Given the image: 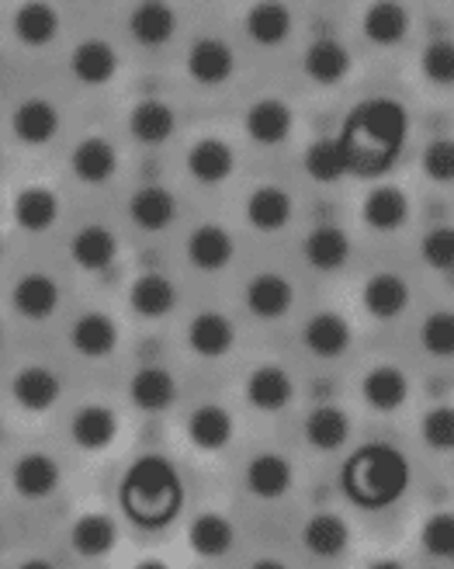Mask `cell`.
<instances>
[{
    "mask_svg": "<svg viewBox=\"0 0 454 569\" xmlns=\"http://www.w3.org/2000/svg\"><path fill=\"white\" fill-rule=\"evenodd\" d=\"M119 542V528L108 515H83L70 528V546L83 559H104Z\"/></svg>",
    "mask_w": 454,
    "mask_h": 569,
    "instance_id": "38",
    "label": "cell"
},
{
    "mask_svg": "<svg viewBox=\"0 0 454 569\" xmlns=\"http://www.w3.org/2000/svg\"><path fill=\"white\" fill-rule=\"evenodd\" d=\"M11 396L21 410L32 413H46L60 403L63 396V379L52 372L46 365H24L21 372L11 379Z\"/></svg>",
    "mask_w": 454,
    "mask_h": 569,
    "instance_id": "4",
    "label": "cell"
},
{
    "mask_svg": "<svg viewBox=\"0 0 454 569\" xmlns=\"http://www.w3.org/2000/svg\"><path fill=\"white\" fill-rule=\"evenodd\" d=\"M129 32L139 46H163L174 39L178 32V11L160 4V0H147V4H135L132 18H129Z\"/></svg>",
    "mask_w": 454,
    "mask_h": 569,
    "instance_id": "33",
    "label": "cell"
},
{
    "mask_svg": "<svg viewBox=\"0 0 454 569\" xmlns=\"http://www.w3.org/2000/svg\"><path fill=\"white\" fill-rule=\"evenodd\" d=\"M420 542L427 549V556L454 562V510H437V515H431L420 531Z\"/></svg>",
    "mask_w": 454,
    "mask_h": 569,
    "instance_id": "44",
    "label": "cell"
},
{
    "mask_svg": "<svg viewBox=\"0 0 454 569\" xmlns=\"http://www.w3.org/2000/svg\"><path fill=\"white\" fill-rule=\"evenodd\" d=\"M188 542H191L194 556L222 559L225 552L233 549V542H236V528L230 525V518H222V515H215V510H209V515H198L191 521Z\"/></svg>",
    "mask_w": 454,
    "mask_h": 569,
    "instance_id": "35",
    "label": "cell"
},
{
    "mask_svg": "<svg viewBox=\"0 0 454 569\" xmlns=\"http://www.w3.org/2000/svg\"><path fill=\"white\" fill-rule=\"evenodd\" d=\"M302 70L312 83H320V88H336V83H344L354 70V56L344 42L336 39H316L305 56H302Z\"/></svg>",
    "mask_w": 454,
    "mask_h": 569,
    "instance_id": "9",
    "label": "cell"
},
{
    "mask_svg": "<svg viewBox=\"0 0 454 569\" xmlns=\"http://www.w3.org/2000/svg\"><path fill=\"white\" fill-rule=\"evenodd\" d=\"M70 167H73L77 181H83V184H91V188L108 184L111 178H115V170H119L115 142H108L104 136L80 139L73 147V153H70Z\"/></svg>",
    "mask_w": 454,
    "mask_h": 569,
    "instance_id": "11",
    "label": "cell"
},
{
    "mask_svg": "<svg viewBox=\"0 0 454 569\" xmlns=\"http://www.w3.org/2000/svg\"><path fill=\"white\" fill-rule=\"evenodd\" d=\"M367 569H406V566H403L400 559H375Z\"/></svg>",
    "mask_w": 454,
    "mask_h": 569,
    "instance_id": "50",
    "label": "cell"
},
{
    "mask_svg": "<svg viewBox=\"0 0 454 569\" xmlns=\"http://www.w3.org/2000/svg\"><path fill=\"white\" fill-rule=\"evenodd\" d=\"M420 70L437 88H454V39H434L423 49Z\"/></svg>",
    "mask_w": 454,
    "mask_h": 569,
    "instance_id": "45",
    "label": "cell"
},
{
    "mask_svg": "<svg viewBox=\"0 0 454 569\" xmlns=\"http://www.w3.org/2000/svg\"><path fill=\"white\" fill-rule=\"evenodd\" d=\"M11 129L24 147H46L60 132V111L46 98H28L14 108Z\"/></svg>",
    "mask_w": 454,
    "mask_h": 569,
    "instance_id": "25",
    "label": "cell"
},
{
    "mask_svg": "<svg viewBox=\"0 0 454 569\" xmlns=\"http://www.w3.org/2000/svg\"><path fill=\"white\" fill-rule=\"evenodd\" d=\"M302 345L316 355V358H323V361H333V358H344L347 351H351V345H354V330H351V323L340 317V312H333V309H323V312H316L305 327H302Z\"/></svg>",
    "mask_w": 454,
    "mask_h": 569,
    "instance_id": "7",
    "label": "cell"
},
{
    "mask_svg": "<svg viewBox=\"0 0 454 569\" xmlns=\"http://www.w3.org/2000/svg\"><path fill=\"white\" fill-rule=\"evenodd\" d=\"M302 163H305V174L316 181V184H336L340 178L351 174L347 157H344V150H340L336 139H316L305 150V160Z\"/></svg>",
    "mask_w": 454,
    "mask_h": 569,
    "instance_id": "42",
    "label": "cell"
},
{
    "mask_svg": "<svg viewBox=\"0 0 454 569\" xmlns=\"http://www.w3.org/2000/svg\"><path fill=\"white\" fill-rule=\"evenodd\" d=\"M14 36L28 49H42L60 36V14H56L49 4H39V0L36 4H21L14 14Z\"/></svg>",
    "mask_w": 454,
    "mask_h": 569,
    "instance_id": "41",
    "label": "cell"
},
{
    "mask_svg": "<svg viewBox=\"0 0 454 569\" xmlns=\"http://www.w3.org/2000/svg\"><path fill=\"white\" fill-rule=\"evenodd\" d=\"M60 462L52 459V455L46 451H24L21 459L14 462L11 469V482H14V490L18 497L24 500H46L56 493V487H60Z\"/></svg>",
    "mask_w": 454,
    "mask_h": 569,
    "instance_id": "12",
    "label": "cell"
},
{
    "mask_svg": "<svg viewBox=\"0 0 454 569\" xmlns=\"http://www.w3.org/2000/svg\"><path fill=\"white\" fill-rule=\"evenodd\" d=\"M174 129H178V116L167 101L147 98L129 111V132L135 142H143V147H163V142L174 136Z\"/></svg>",
    "mask_w": 454,
    "mask_h": 569,
    "instance_id": "31",
    "label": "cell"
},
{
    "mask_svg": "<svg viewBox=\"0 0 454 569\" xmlns=\"http://www.w3.org/2000/svg\"><path fill=\"white\" fill-rule=\"evenodd\" d=\"M0 253H4V247H0Z\"/></svg>",
    "mask_w": 454,
    "mask_h": 569,
    "instance_id": "57",
    "label": "cell"
},
{
    "mask_svg": "<svg viewBox=\"0 0 454 569\" xmlns=\"http://www.w3.org/2000/svg\"><path fill=\"white\" fill-rule=\"evenodd\" d=\"M302 253L316 271H340L351 261V237L340 226H316L305 237Z\"/></svg>",
    "mask_w": 454,
    "mask_h": 569,
    "instance_id": "34",
    "label": "cell"
},
{
    "mask_svg": "<svg viewBox=\"0 0 454 569\" xmlns=\"http://www.w3.org/2000/svg\"><path fill=\"white\" fill-rule=\"evenodd\" d=\"M423 445L431 451H454V407H434L420 423Z\"/></svg>",
    "mask_w": 454,
    "mask_h": 569,
    "instance_id": "48",
    "label": "cell"
},
{
    "mask_svg": "<svg viewBox=\"0 0 454 569\" xmlns=\"http://www.w3.org/2000/svg\"><path fill=\"white\" fill-rule=\"evenodd\" d=\"M364 403L379 413H395L410 403V376L400 365H375L372 372L361 379Z\"/></svg>",
    "mask_w": 454,
    "mask_h": 569,
    "instance_id": "13",
    "label": "cell"
},
{
    "mask_svg": "<svg viewBox=\"0 0 454 569\" xmlns=\"http://www.w3.org/2000/svg\"><path fill=\"white\" fill-rule=\"evenodd\" d=\"M423 174L434 184H454V136H437L423 150Z\"/></svg>",
    "mask_w": 454,
    "mask_h": 569,
    "instance_id": "47",
    "label": "cell"
},
{
    "mask_svg": "<svg viewBox=\"0 0 454 569\" xmlns=\"http://www.w3.org/2000/svg\"><path fill=\"white\" fill-rule=\"evenodd\" d=\"M246 32L258 46L274 49L292 36V11L285 4H253L246 11Z\"/></svg>",
    "mask_w": 454,
    "mask_h": 569,
    "instance_id": "40",
    "label": "cell"
},
{
    "mask_svg": "<svg viewBox=\"0 0 454 569\" xmlns=\"http://www.w3.org/2000/svg\"><path fill=\"white\" fill-rule=\"evenodd\" d=\"M184 479L163 455H139L122 476V510L147 531H160L181 515Z\"/></svg>",
    "mask_w": 454,
    "mask_h": 569,
    "instance_id": "2",
    "label": "cell"
},
{
    "mask_svg": "<svg viewBox=\"0 0 454 569\" xmlns=\"http://www.w3.org/2000/svg\"><path fill=\"white\" fill-rule=\"evenodd\" d=\"M236 345V323L225 312H198L188 323V348L198 358H225Z\"/></svg>",
    "mask_w": 454,
    "mask_h": 569,
    "instance_id": "15",
    "label": "cell"
},
{
    "mask_svg": "<svg viewBox=\"0 0 454 569\" xmlns=\"http://www.w3.org/2000/svg\"><path fill=\"white\" fill-rule=\"evenodd\" d=\"M70 345L83 358H108L119 348V323L108 317V312H80L70 327Z\"/></svg>",
    "mask_w": 454,
    "mask_h": 569,
    "instance_id": "21",
    "label": "cell"
},
{
    "mask_svg": "<svg viewBox=\"0 0 454 569\" xmlns=\"http://www.w3.org/2000/svg\"><path fill=\"white\" fill-rule=\"evenodd\" d=\"M236 56L222 39H198L188 52V77L202 88H219L233 77Z\"/></svg>",
    "mask_w": 454,
    "mask_h": 569,
    "instance_id": "19",
    "label": "cell"
},
{
    "mask_svg": "<svg viewBox=\"0 0 454 569\" xmlns=\"http://www.w3.org/2000/svg\"><path fill=\"white\" fill-rule=\"evenodd\" d=\"M70 70L88 88H104L119 73V52L104 39H83L70 56Z\"/></svg>",
    "mask_w": 454,
    "mask_h": 569,
    "instance_id": "22",
    "label": "cell"
},
{
    "mask_svg": "<svg viewBox=\"0 0 454 569\" xmlns=\"http://www.w3.org/2000/svg\"><path fill=\"white\" fill-rule=\"evenodd\" d=\"M410 479H413V469L406 455L385 441H375V445L357 448L344 462L340 487H344L351 503L364 510H385L406 497Z\"/></svg>",
    "mask_w": 454,
    "mask_h": 569,
    "instance_id": "3",
    "label": "cell"
},
{
    "mask_svg": "<svg viewBox=\"0 0 454 569\" xmlns=\"http://www.w3.org/2000/svg\"><path fill=\"white\" fill-rule=\"evenodd\" d=\"M292 306H295V284L285 274L264 271L246 281V309L258 320H281L289 317Z\"/></svg>",
    "mask_w": 454,
    "mask_h": 569,
    "instance_id": "5",
    "label": "cell"
},
{
    "mask_svg": "<svg viewBox=\"0 0 454 569\" xmlns=\"http://www.w3.org/2000/svg\"><path fill=\"white\" fill-rule=\"evenodd\" d=\"M420 345L431 358L451 361L454 358V309H434L420 327Z\"/></svg>",
    "mask_w": 454,
    "mask_h": 569,
    "instance_id": "43",
    "label": "cell"
},
{
    "mask_svg": "<svg viewBox=\"0 0 454 569\" xmlns=\"http://www.w3.org/2000/svg\"><path fill=\"white\" fill-rule=\"evenodd\" d=\"M420 258L427 268L451 274L454 271V226H434L420 243Z\"/></svg>",
    "mask_w": 454,
    "mask_h": 569,
    "instance_id": "46",
    "label": "cell"
},
{
    "mask_svg": "<svg viewBox=\"0 0 454 569\" xmlns=\"http://www.w3.org/2000/svg\"><path fill=\"white\" fill-rule=\"evenodd\" d=\"M246 400L264 413L285 410L295 400V379L281 365H258L246 376Z\"/></svg>",
    "mask_w": 454,
    "mask_h": 569,
    "instance_id": "16",
    "label": "cell"
},
{
    "mask_svg": "<svg viewBox=\"0 0 454 569\" xmlns=\"http://www.w3.org/2000/svg\"><path fill=\"white\" fill-rule=\"evenodd\" d=\"M18 569H56V566H52L49 559H24Z\"/></svg>",
    "mask_w": 454,
    "mask_h": 569,
    "instance_id": "51",
    "label": "cell"
},
{
    "mask_svg": "<svg viewBox=\"0 0 454 569\" xmlns=\"http://www.w3.org/2000/svg\"><path fill=\"white\" fill-rule=\"evenodd\" d=\"M129 400L135 410H147V413H160L167 410L170 403L178 400V379L170 368L163 365H147L139 368L129 382Z\"/></svg>",
    "mask_w": 454,
    "mask_h": 569,
    "instance_id": "23",
    "label": "cell"
},
{
    "mask_svg": "<svg viewBox=\"0 0 454 569\" xmlns=\"http://www.w3.org/2000/svg\"><path fill=\"white\" fill-rule=\"evenodd\" d=\"M11 302L14 309L21 312L24 320L32 323H42L49 320L56 309H60V281L46 271H28L18 278L14 292H11Z\"/></svg>",
    "mask_w": 454,
    "mask_h": 569,
    "instance_id": "14",
    "label": "cell"
},
{
    "mask_svg": "<svg viewBox=\"0 0 454 569\" xmlns=\"http://www.w3.org/2000/svg\"><path fill=\"white\" fill-rule=\"evenodd\" d=\"M0 70H4V56H0Z\"/></svg>",
    "mask_w": 454,
    "mask_h": 569,
    "instance_id": "56",
    "label": "cell"
},
{
    "mask_svg": "<svg viewBox=\"0 0 454 569\" xmlns=\"http://www.w3.org/2000/svg\"><path fill=\"white\" fill-rule=\"evenodd\" d=\"M233 170H236V153L225 139L205 136L188 150V174L198 184H222L225 178H233Z\"/></svg>",
    "mask_w": 454,
    "mask_h": 569,
    "instance_id": "20",
    "label": "cell"
},
{
    "mask_svg": "<svg viewBox=\"0 0 454 569\" xmlns=\"http://www.w3.org/2000/svg\"><path fill=\"white\" fill-rule=\"evenodd\" d=\"M14 222L21 226L24 233H46L60 219V194L52 188L32 184L14 194Z\"/></svg>",
    "mask_w": 454,
    "mask_h": 569,
    "instance_id": "30",
    "label": "cell"
},
{
    "mask_svg": "<svg viewBox=\"0 0 454 569\" xmlns=\"http://www.w3.org/2000/svg\"><path fill=\"white\" fill-rule=\"evenodd\" d=\"M129 306H132V312H139V317H147V320L167 317V312H174V306H178L174 281L157 271L139 274L129 289Z\"/></svg>",
    "mask_w": 454,
    "mask_h": 569,
    "instance_id": "32",
    "label": "cell"
},
{
    "mask_svg": "<svg viewBox=\"0 0 454 569\" xmlns=\"http://www.w3.org/2000/svg\"><path fill=\"white\" fill-rule=\"evenodd\" d=\"M70 258L83 271H104V268H111V261L119 258V237L101 222L80 226L70 240Z\"/></svg>",
    "mask_w": 454,
    "mask_h": 569,
    "instance_id": "24",
    "label": "cell"
},
{
    "mask_svg": "<svg viewBox=\"0 0 454 569\" xmlns=\"http://www.w3.org/2000/svg\"><path fill=\"white\" fill-rule=\"evenodd\" d=\"M0 345H4V330H0Z\"/></svg>",
    "mask_w": 454,
    "mask_h": 569,
    "instance_id": "55",
    "label": "cell"
},
{
    "mask_svg": "<svg viewBox=\"0 0 454 569\" xmlns=\"http://www.w3.org/2000/svg\"><path fill=\"white\" fill-rule=\"evenodd\" d=\"M292 212H295V202H292V194L285 188L264 184V188H258L246 198V222L258 233L285 230V226L292 222Z\"/></svg>",
    "mask_w": 454,
    "mask_h": 569,
    "instance_id": "26",
    "label": "cell"
},
{
    "mask_svg": "<svg viewBox=\"0 0 454 569\" xmlns=\"http://www.w3.org/2000/svg\"><path fill=\"white\" fill-rule=\"evenodd\" d=\"M351 438V417L340 407H316L305 417V441L316 451H336Z\"/></svg>",
    "mask_w": 454,
    "mask_h": 569,
    "instance_id": "39",
    "label": "cell"
},
{
    "mask_svg": "<svg viewBox=\"0 0 454 569\" xmlns=\"http://www.w3.org/2000/svg\"><path fill=\"white\" fill-rule=\"evenodd\" d=\"M70 435H73V445L83 451H104L119 438V417H115V410L101 407V403L80 407L70 420Z\"/></svg>",
    "mask_w": 454,
    "mask_h": 569,
    "instance_id": "29",
    "label": "cell"
},
{
    "mask_svg": "<svg viewBox=\"0 0 454 569\" xmlns=\"http://www.w3.org/2000/svg\"><path fill=\"white\" fill-rule=\"evenodd\" d=\"M250 569H289V566L281 562V559H258Z\"/></svg>",
    "mask_w": 454,
    "mask_h": 569,
    "instance_id": "49",
    "label": "cell"
},
{
    "mask_svg": "<svg viewBox=\"0 0 454 569\" xmlns=\"http://www.w3.org/2000/svg\"><path fill=\"white\" fill-rule=\"evenodd\" d=\"M295 482V469L285 455L278 451H261L253 455L246 466V490L261 500H281Z\"/></svg>",
    "mask_w": 454,
    "mask_h": 569,
    "instance_id": "18",
    "label": "cell"
},
{
    "mask_svg": "<svg viewBox=\"0 0 454 569\" xmlns=\"http://www.w3.org/2000/svg\"><path fill=\"white\" fill-rule=\"evenodd\" d=\"M361 24L367 39L389 49V46H400L410 36V11L403 4H392V0H379V4L364 11Z\"/></svg>",
    "mask_w": 454,
    "mask_h": 569,
    "instance_id": "36",
    "label": "cell"
},
{
    "mask_svg": "<svg viewBox=\"0 0 454 569\" xmlns=\"http://www.w3.org/2000/svg\"><path fill=\"white\" fill-rule=\"evenodd\" d=\"M0 438H4V420H0Z\"/></svg>",
    "mask_w": 454,
    "mask_h": 569,
    "instance_id": "54",
    "label": "cell"
},
{
    "mask_svg": "<svg viewBox=\"0 0 454 569\" xmlns=\"http://www.w3.org/2000/svg\"><path fill=\"white\" fill-rule=\"evenodd\" d=\"M410 139V111L395 98H372L344 119L336 142L354 178L375 181L400 163Z\"/></svg>",
    "mask_w": 454,
    "mask_h": 569,
    "instance_id": "1",
    "label": "cell"
},
{
    "mask_svg": "<svg viewBox=\"0 0 454 569\" xmlns=\"http://www.w3.org/2000/svg\"><path fill=\"white\" fill-rule=\"evenodd\" d=\"M233 253H236L233 233L219 222H202L188 233V261L198 271L215 274L233 261Z\"/></svg>",
    "mask_w": 454,
    "mask_h": 569,
    "instance_id": "10",
    "label": "cell"
},
{
    "mask_svg": "<svg viewBox=\"0 0 454 569\" xmlns=\"http://www.w3.org/2000/svg\"><path fill=\"white\" fill-rule=\"evenodd\" d=\"M302 546L316 559H340L351 549V525L340 515H312L302 528Z\"/></svg>",
    "mask_w": 454,
    "mask_h": 569,
    "instance_id": "28",
    "label": "cell"
},
{
    "mask_svg": "<svg viewBox=\"0 0 454 569\" xmlns=\"http://www.w3.org/2000/svg\"><path fill=\"white\" fill-rule=\"evenodd\" d=\"M246 136L258 142V147H281L292 129H295V111L289 101L281 98H261L253 101V108L246 111Z\"/></svg>",
    "mask_w": 454,
    "mask_h": 569,
    "instance_id": "6",
    "label": "cell"
},
{
    "mask_svg": "<svg viewBox=\"0 0 454 569\" xmlns=\"http://www.w3.org/2000/svg\"><path fill=\"white\" fill-rule=\"evenodd\" d=\"M0 546H4V528H0Z\"/></svg>",
    "mask_w": 454,
    "mask_h": 569,
    "instance_id": "53",
    "label": "cell"
},
{
    "mask_svg": "<svg viewBox=\"0 0 454 569\" xmlns=\"http://www.w3.org/2000/svg\"><path fill=\"white\" fill-rule=\"evenodd\" d=\"M410 281L395 271H379L364 281L361 289V302L367 309V317L375 320H400L403 312L410 309Z\"/></svg>",
    "mask_w": 454,
    "mask_h": 569,
    "instance_id": "8",
    "label": "cell"
},
{
    "mask_svg": "<svg viewBox=\"0 0 454 569\" xmlns=\"http://www.w3.org/2000/svg\"><path fill=\"white\" fill-rule=\"evenodd\" d=\"M129 219L139 226L143 233H163L170 222L178 219V198L160 184L139 188L129 198Z\"/></svg>",
    "mask_w": 454,
    "mask_h": 569,
    "instance_id": "27",
    "label": "cell"
},
{
    "mask_svg": "<svg viewBox=\"0 0 454 569\" xmlns=\"http://www.w3.org/2000/svg\"><path fill=\"white\" fill-rule=\"evenodd\" d=\"M188 438L198 451H222L233 441V417L215 403L198 407L188 417Z\"/></svg>",
    "mask_w": 454,
    "mask_h": 569,
    "instance_id": "37",
    "label": "cell"
},
{
    "mask_svg": "<svg viewBox=\"0 0 454 569\" xmlns=\"http://www.w3.org/2000/svg\"><path fill=\"white\" fill-rule=\"evenodd\" d=\"M135 569H170L163 559H143V562H135Z\"/></svg>",
    "mask_w": 454,
    "mask_h": 569,
    "instance_id": "52",
    "label": "cell"
},
{
    "mask_svg": "<svg viewBox=\"0 0 454 569\" xmlns=\"http://www.w3.org/2000/svg\"><path fill=\"white\" fill-rule=\"evenodd\" d=\"M410 194L403 188H395V184H379L367 191L364 198V206H361V216L364 222L372 226L375 233H395V230H403V226L410 222Z\"/></svg>",
    "mask_w": 454,
    "mask_h": 569,
    "instance_id": "17",
    "label": "cell"
}]
</instances>
